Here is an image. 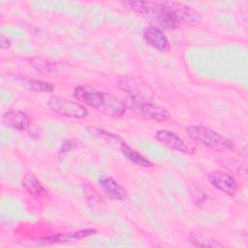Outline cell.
Wrapping results in <instances>:
<instances>
[{"instance_id":"cell-16","label":"cell","mask_w":248,"mask_h":248,"mask_svg":"<svg viewBox=\"0 0 248 248\" xmlns=\"http://www.w3.org/2000/svg\"><path fill=\"white\" fill-rule=\"evenodd\" d=\"M30 65L39 73L41 74H48L51 72L53 63L46 57L43 56H35L32 57L30 60Z\"/></svg>"},{"instance_id":"cell-11","label":"cell","mask_w":248,"mask_h":248,"mask_svg":"<svg viewBox=\"0 0 248 248\" xmlns=\"http://www.w3.org/2000/svg\"><path fill=\"white\" fill-rule=\"evenodd\" d=\"M99 184L104 193L112 201H121L126 197L125 189L110 176H102Z\"/></svg>"},{"instance_id":"cell-10","label":"cell","mask_w":248,"mask_h":248,"mask_svg":"<svg viewBox=\"0 0 248 248\" xmlns=\"http://www.w3.org/2000/svg\"><path fill=\"white\" fill-rule=\"evenodd\" d=\"M2 122L12 129L25 131L30 126V119L26 113L17 109L8 110L2 115Z\"/></svg>"},{"instance_id":"cell-19","label":"cell","mask_w":248,"mask_h":248,"mask_svg":"<svg viewBox=\"0 0 248 248\" xmlns=\"http://www.w3.org/2000/svg\"><path fill=\"white\" fill-rule=\"evenodd\" d=\"M0 45H1L2 48H8L11 46V42H10V40H8V38H6L5 36L2 35L1 39H0Z\"/></svg>"},{"instance_id":"cell-5","label":"cell","mask_w":248,"mask_h":248,"mask_svg":"<svg viewBox=\"0 0 248 248\" xmlns=\"http://www.w3.org/2000/svg\"><path fill=\"white\" fill-rule=\"evenodd\" d=\"M47 107L49 109L60 115L71 118H84L88 111L79 102L72 101L60 96H50L47 100Z\"/></svg>"},{"instance_id":"cell-18","label":"cell","mask_w":248,"mask_h":248,"mask_svg":"<svg viewBox=\"0 0 248 248\" xmlns=\"http://www.w3.org/2000/svg\"><path fill=\"white\" fill-rule=\"evenodd\" d=\"M78 143V140H77L76 139H71V140H67L64 141V143L61 145V148H60V152L62 153H65V152H68L69 150H71L72 148H75L77 147Z\"/></svg>"},{"instance_id":"cell-8","label":"cell","mask_w":248,"mask_h":248,"mask_svg":"<svg viewBox=\"0 0 248 248\" xmlns=\"http://www.w3.org/2000/svg\"><path fill=\"white\" fill-rule=\"evenodd\" d=\"M142 37L152 48L165 52L170 48V42L164 32L157 26H149L142 32Z\"/></svg>"},{"instance_id":"cell-12","label":"cell","mask_w":248,"mask_h":248,"mask_svg":"<svg viewBox=\"0 0 248 248\" xmlns=\"http://www.w3.org/2000/svg\"><path fill=\"white\" fill-rule=\"evenodd\" d=\"M23 189L33 198L39 199L46 195V190L39 178L32 172H26L21 180Z\"/></svg>"},{"instance_id":"cell-13","label":"cell","mask_w":248,"mask_h":248,"mask_svg":"<svg viewBox=\"0 0 248 248\" xmlns=\"http://www.w3.org/2000/svg\"><path fill=\"white\" fill-rule=\"evenodd\" d=\"M161 1H124L121 5L129 11L137 14L154 15L159 7Z\"/></svg>"},{"instance_id":"cell-9","label":"cell","mask_w":248,"mask_h":248,"mask_svg":"<svg viewBox=\"0 0 248 248\" xmlns=\"http://www.w3.org/2000/svg\"><path fill=\"white\" fill-rule=\"evenodd\" d=\"M97 232V230L92 228L82 229L76 232H71L67 233L62 234H55V235H49L46 237H42L38 239V242L41 244H53V243H62V242H70V241H76L80 240L82 238L88 237L90 235H93Z\"/></svg>"},{"instance_id":"cell-7","label":"cell","mask_w":248,"mask_h":248,"mask_svg":"<svg viewBox=\"0 0 248 248\" xmlns=\"http://www.w3.org/2000/svg\"><path fill=\"white\" fill-rule=\"evenodd\" d=\"M155 137L159 142H161L168 148L185 154H190L193 152L192 149H190V147L187 145V143L174 132L166 129H161L156 131Z\"/></svg>"},{"instance_id":"cell-6","label":"cell","mask_w":248,"mask_h":248,"mask_svg":"<svg viewBox=\"0 0 248 248\" xmlns=\"http://www.w3.org/2000/svg\"><path fill=\"white\" fill-rule=\"evenodd\" d=\"M209 183L228 196H234L237 192L238 185L236 180L229 173L221 170H216L207 175Z\"/></svg>"},{"instance_id":"cell-1","label":"cell","mask_w":248,"mask_h":248,"mask_svg":"<svg viewBox=\"0 0 248 248\" xmlns=\"http://www.w3.org/2000/svg\"><path fill=\"white\" fill-rule=\"evenodd\" d=\"M76 100L110 116L120 117L126 111V106L118 98L108 92L99 91L89 86H77L73 93Z\"/></svg>"},{"instance_id":"cell-15","label":"cell","mask_w":248,"mask_h":248,"mask_svg":"<svg viewBox=\"0 0 248 248\" xmlns=\"http://www.w3.org/2000/svg\"><path fill=\"white\" fill-rule=\"evenodd\" d=\"M188 239L196 247H223V244L219 241L197 233H190Z\"/></svg>"},{"instance_id":"cell-2","label":"cell","mask_w":248,"mask_h":248,"mask_svg":"<svg viewBox=\"0 0 248 248\" xmlns=\"http://www.w3.org/2000/svg\"><path fill=\"white\" fill-rule=\"evenodd\" d=\"M186 132L193 140L209 149L218 152L234 150V143L231 140L205 126L191 125L186 128Z\"/></svg>"},{"instance_id":"cell-3","label":"cell","mask_w":248,"mask_h":248,"mask_svg":"<svg viewBox=\"0 0 248 248\" xmlns=\"http://www.w3.org/2000/svg\"><path fill=\"white\" fill-rule=\"evenodd\" d=\"M117 84L123 92L127 93V97L148 102L153 100V90L140 77L131 75L120 76L117 78Z\"/></svg>"},{"instance_id":"cell-14","label":"cell","mask_w":248,"mask_h":248,"mask_svg":"<svg viewBox=\"0 0 248 248\" xmlns=\"http://www.w3.org/2000/svg\"><path fill=\"white\" fill-rule=\"evenodd\" d=\"M120 150L122 152V154L133 164L140 166V167H143V168H151L154 167V164L148 160L147 158H145L143 155H141L140 152L136 151L135 149H133L131 146H129L126 142L121 141L120 142Z\"/></svg>"},{"instance_id":"cell-17","label":"cell","mask_w":248,"mask_h":248,"mask_svg":"<svg viewBox=\"0 0 248 248\" xmlns=\"http://www.w3.org/2000/svg\"><path fill=\"white\" fill-rule=\"evenodd\" d=\"M26 85L29 89L36 92H51L54 89V84L49 81L40 79H27Z\"/></svg>"},{"instance_id":"cell-4","label":"cell","mask_w":248,"mask_h":248,"mask_svg":"<svg viewBox=\"0 0 248 248\" xmlns=\"http://www.w3.org/2000/svg\"><path fill=\"white\" fill-rule=\"evenodd\" d=\"M125 106L136 114L147 119L164 122L170 118V114L164 108L155 105L152 102L140 101L127 97Z\"/></svg>"}]
</instances>
